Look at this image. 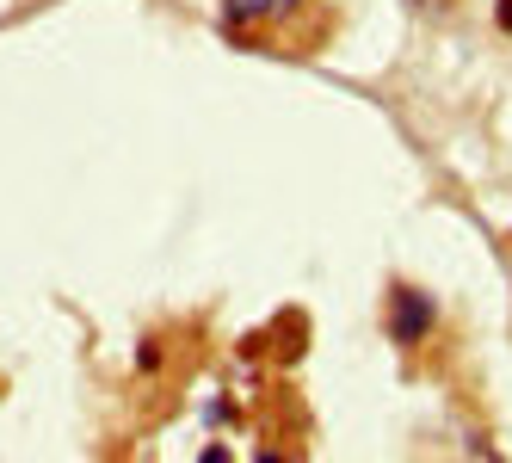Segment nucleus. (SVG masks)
Returning a JSON list of instances; mask_svg holds the SVG:
<instances>
[{"instance_id": "nucleus-1", "label": "nucleus", "mask_w": 512, "mask_h": 463, "mask_svg": "<svg viewBox=\"0 0 512 463\" xmlns=\"http://www.w3.org/2000/svg\"><path fill=\"white\" fill-rule=\"evenodd\" d=\"M383 328H389L395 346H426L432 328H438V303L420 291V284H395L389 309H383Z\"/></svg>"}, {"instance_id": "nucleus-2", "label": "nucleus", "mask_w": 512, "mask_h": 463, "mask_svg": "<svg viewBox=\"0 0 512 463\" xmlns=\"http://www.w3.org/2000/svg\"><path fill=\"white\" fill-rule=\"evenodd\" d=\"M303 0H223V25L229 31H253V25H266V19H284V13H297Z\"/></svg>"}, {"instance_id": "nucleus-3", "label": "nucleus", "mask_w": 512, "mask_h": 463, "mask_svg": "<svg viewBox=\"0 0 512 463\" xmlns=\"http://www.w3.org/2000/svg\"><path fill=\"white\" fill-rule=\"evenodd\" d=\"M500 25H506V31H512V0H500Z\"/></svg>"}]
</instances>
